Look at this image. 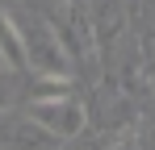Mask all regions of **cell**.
<instances>
[{
	"mask_svg": "<svg viewBox=\"0 0 155 150\" xmlns=\"http://www.w3.org/2000/svg\"><path fill=\"white\" fill-rule=\"evenodd\" d=\"M25 113L34 117V121H42L51 133H59V138H76V133H84V125H88V117H84V104H80L76 96L42 100V104H25Z\"/></svg>",
	"mask_w": 155,
	"mask_h": 150,
	"instance_id": "obj_2",
	"label": "cell"
},
{
	"mask_svg": "<svg viewBox=\"0 0 155 150\" xmlns=\"http://www.w3.org/2000/svg\"><path fill=\"white\" fill-rule=\"evenodd\" d=\"M8 100H13V92H8V83H4V79H0V113H4V108H8Z\"/></svg>",
	"mask_w": 155,
	"mask_h": 150,
	"instance_id": "obj_7",
	"label": "cell"
},
{
	"mask_svg": "<svg viewBox=\"0 0 155 150\" xmlns=\"http://www.w3.org/2000/svg\"><path fill=\"white\" fill-rule=\"evenodd\" d=\"M63 96H76V92H71V79H59V75H29L25 104H42V100H63Z\"/></svg>",
	"mask_w": 155,
	"mask_h": 150,
	"instance_id": "obj_6",
	"label": "cell"
},
{
	"mask_svg": "<svg viewBox=\"0 0 155 150\" xmlns=\"http://www.w3.org/2000/svg\"><path fill=\"white\" fill-rule=\"evenodd\" d=\"M0 138H4V150H59V133H51L42 121H34V117H13V121L0 129Z\"/></svg>",
	"mask_w": 155,
	"mask_h": 150,
	"instance_id": "obj_4",
	"label": "cell"
},
{
	"mask_svg": "<svg viewBox=\"0 0 155 150\" xmlns=\"http://www.w3.org/2000/svg\"><path fill=\"white\" fill-rule=\"evenodd\" d=\"M0 63L8 71H25V42H21V25L0 13Z\"/></svg>",
	"mask_w": 155,
	"mask_h": 150,
	"instance_id": "obj_5",
	"label": "cell"
},
{
	"mask_svg": "<svg viewBox=\"0 0 155 150\" xmlns=\"http://www.w3.org/2000/svg\"><path fill=\"white\" fill-rule=\"evenodd\" d=\"M126 29V0H88V38L97 50H109Z\"/></svg>",
	"mask_w": 155,
	"mask_h": 150,
	"instance_id": "obj_3",
	"label": "cell"
},
{
	"mask_svg": "<svg viewBox=\"0 0 155 150\" xmlns=\"http://www.w3.org/2000/svg\"><path fill=\"white\" fill-rule=\"evenodd\" d=\"M0 67H4V63H0Z\"/></svg>",
	"mask_w": 155,
	"mask_h": 150,
	"instance_id": "obj_8",
	"label": "cell"
},
{
	"mask_svg": "<svg viewBox=\"0 0 155 150\" xmlns=\"http://www.w3.org/2000/svg\"><path fill=\"white\" fill-rule=\"evenodd\" d=\"M21 42H25V71L71 79V67H76V63H71V54H67L63 33H59L51 21H42V17L25 21L21 25Z\"/></svg>",
	"mask_w": 155,
	"mask_h": 150,
	"instance_id": "obj_1",
	"label": "cell"
}]
</instances>
